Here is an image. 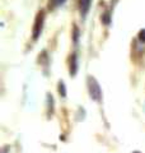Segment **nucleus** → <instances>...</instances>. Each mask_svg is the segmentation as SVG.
Wrapping results in <instances>:
<instances>
[{"label":"nucleus","mask_w":145,"mask_h":153,"mask_svg":"<svg viewBox=\"0 0 145 153\" xmlns=\"http://www.w3.org/2000/svg\"><path fill=\"white\" fill-rule=\"evenodd\" d=\"M87 87H88V93L93 101H97V102L102 101L103 94H102V89H101V84L93 75H88V78H87Z\"/></svg>","instance_id":"nucleus-1"},{"label":"nucleus","mask_w":145,"mask_h":153,"mask_svg":"<svg viewBox=\"0 0 145 153\" xmlns=\"http://www.w3.org/2000/svg\"><path fill=\"white\" fill-rule=\"evenodd\" d=\"M45 19H46V10L45 9H40L36 14L33 27H32V40L33 41H37L40 38L42 30H43V25H45Z\"/></svg>","instance_id":"nucleus-2"},{"label":"nucleus","mask_w":145,"mask_h":153,"mask_svg":"<svg viewBox=\"0 0 145 153\" xmlns=\"http://www.w3.org/2000/svg\"><path fill=\"white\" fill-rule=\"evenodd\" d=\"M67 66H69V73L71 76H75L78 73V56H76V52H72V54L67 57Z\"/></svg>","instance_id":"nucleus-3"},{"label":"nucleus","mask_w":145,"mask_h":153,"mask_svg":"<svg viewBox=\"0 0 145 153\" xmlns=\"http://www.w3.org/2000/svg\"><path fill=\"white\" fill-rule=\"evenodd\" d=\"M90 4H92V0H78V9H79L80 16L83 19L87 17V14L89 12Z\"/></svg>","instance_id":"nucleus-4"},{"label":"nucleus","mask_w":145,"mask_h":153,"mask_svg":"<svg viewBox=\"0 0 145 153\" xmlns=\"http://www.w3.org/2000/svg\"><path fill=\"white\" fill-rule=\"evenodd\" d=\"M54 106H55L54 97H52V94L48 92L47 93V115H48V117H51L52 115H54Z\"/></svg>","instance_id":"nucleus-5"},{"label":"nucleus","mask_w":145,"mask_h":153,"mask_svg":"<svg viewBox=\"0 0 145 153\" xmlns=\"http://www.w3.org/2000/svg\"><path fill=\"white\" fill-rule=\"evenodd\" d=\"M79 36H80V31H79V27L76 25H72V31H71V38H72V42L76 45L79 42Z\"/></svg>","instance_id":"nucleus-6"},{"label":"nucleus","mask_w":145,"mask_h":153,"mask_svg":"<svg viewBox=\"0 0 145 153\" xmlns=\"http://www.w3.org/2000/svg\"><path fill=\"white\" fill-rule=\"evenodd\" d=\"M57 92H59V94L62 98L66 97V85H65V82L62 79H60L59 83H57Z\"/></svg>","instance_id":"nucleus-7"},{"label":"nucleus","mask_w":145,"mask_h":153,"mask_svg":"<svg viewBox=\"0 0 145 153\" xmlns=\"http://www.w3.org/2000/svg\"><path fill=\"white\" fill-rule=\"evenodd\" d=\"M101 22H102L104 26L111 25V12L109 10H106L102 16H101Z\"/></svg>","instance_id":"nucleus-8"},{"label":"nucleus","mask_w":145,"mask_h":153,"mask_svg":"<svg viewBox=\"0 0 145 153\" xmlns=\"http://www.w3.org/2000/svg\"><path fill=\"white\" fill-rule=\"evenodd\" d=\"M47 7H48V10H54L56 7H59V1L57 0H48Z\"/></svg>","instance_id":"nucleus-9"},{"label":"nucleus","mask_w":145,"mask_h":153,"mask_svg":"<svg viewBox=\"0 0 145 153\" xmlns=\"http://www.w3.org/2000/svg\"><path fill=\"white\" fill-rule=\"evenodd\" d=\"M138 38L140 42H145V28H143V30H140L139 33H138Z\"/></svg>","instance_id":"nucleus-10"},{"label":"nucleus","mask_w":145,"mask_h":153,"mask_svg":"<svg viewBox=\"0 0 145 153\" xmlns=\"http://www.w3.org/2000/svg\"><path fill=\"white\" fill-rule=\"evenodd\" d=\"M57 1H59V7H60V5H62V4L66 1V0H57Z\"/></svg>","instance_id":"nucleus-11"},{"label":"nucleus","mask_w":145,"mask_h":153,"mask_svg":"<svg viewBox=\"0 0 145 153\" xmlns=\"http://www.w3.org/2000/svg\"><path fill=\"white\" fill-rule=\"evenodd\" d=\"M132 153H143V152H139V151H135V152H132Z\"/></svg>","instance_id":"nucleus-12"}]
</instances>
